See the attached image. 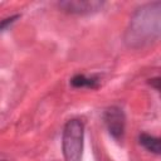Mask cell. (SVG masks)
Listing matches in <instances>:
<instances>
[{
  "label": "cell",
  "instance_id": "1",
  "mask_svg": "<svg viewBox=\"0 0 161 161\" xmlns=\"http://www.w3.org/2000/svg\"><path fill=\"white\" fill-rule=\"evenodd\" d=\"M161 3H147L138 8L128 24L125 42L130 48H142L157 42L161 33Z\"/></svg>",
  "mask_w": 161,
  "mask_h": 161
},
{
  "label": "cell",
  "instance_id": "2",
  "mask_svg": "<svg viewBox=\"0 0 161 161\" xmlns=\"http://www.w3.org/2000/svg\"><path fill=\"white\" fill-rule=\"evenodd\" d=\"M84 125L78 118L67 121L62 133V151L65 161H82Z\"/></svg>",
  "mask_w": 161,
  "mask_h": 161
},
{
  "label": "cell",
  "instance_id": "3",
  "mask_svg": "<svg viewBox=\"0 0 161 161\" xmlns=\"http://www.w3.org/2000/svg\"><path fill=\"white\" fill-rule=\"evenodd\" d=\"M103 121L107 131L114 140H121L126 130V116L122 108L117 106L108 107L103 113Z\"/></svg>",
  "mask_w": 161,
  "mask_h": 161
},
{
  "label": "cell",
  "instance_id": "4",
  "mask_svg": "<svg viewBox=\"0 0 161 161\" xmlns=\"http://www.w3.org/2000/svg\"><path fill=\"white\" fill-rule=\"evenodd\" d=\"M104 5V1L99 0H64L59 1L58 6L69 14L89 15L99 11Z\"/></svg>",
  "mask_w": 161,
  "mask_h": 161
},
{
  "label": "cell",
  "instance_id": "5",
  "mask_svg": "<svg viewBox=\"0 0 161 161\" xmlns=\"http://www.w3.org/2000/svg\"><path fill=\"white\" fill-rule=\"evenodd\" d=\"M140 145H142L147 151L155 153V155H160L161 153V146H160V138L148 133H141L138 137Z\"/></svg>",
  "mask_w": 161,
  "mask_h": 161
},
{
  "label": "cell",
  "instance_id": "6",
  "mask_svg": "<svg viewBox=\"0 0 161 161\" xmlns=\"http://www.w3.org/2000/svg\"><path fill=\"white\" fill-rule=\"evenodd\" d=\"M70 84L75 88H97L98 79L94 77H87L84 74H77L70 79Z\"/></svg>",
  "mask_w": 161,
  "mask_h": 161
},
{
  "label": "cell",
  "instance_id": "7",
  "mask_svg": "<svg viewBox=\"0 0 161 161\" xmlns=\"http://www.w3.org/2000/svg\"><path fill=\"white\" fill-rule=\"evenodd\" d=\"M16 19H19V15H18V14L11 15V16H8V18H5V19L0 20V31L5 30V29H6L9 25H11Z\"/></svg>",
  "mask_w": 161,
  "mask_h": 161
},
{
  "label": "cell",
  "instance_id": "8",
  "mask_svg": "<svg viewBox=\"0 0 161 161\" xmlns=\"http://www.w3.org/2000/svg\"><path fill=\"white\" fill-rule=\"evenodd\" d=\"M156 91H160V78L158 77H156V78H152V79H150V82H148Z\"/></svg>",
  "mask_w": 161,
  "mask_h": 161
},
{
  "label": "cell",
  "instance_id": "9",
  "mask_svg": "<svg viewBox=\"0 0 161 161\" xmlns=\"http://www.w3.org/2000/svg\"><path fill=\"white\" fill-rule=\"evenodd\" d=\"M0 161H5V160H0Z\"/></svg>",
  "mask_w": 161,
  "mask_h": 161
}]
</instances>
